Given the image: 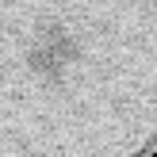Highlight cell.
Segmentation results:
<instances>
[{
    "instance_id": "cell-1",
    "label": "cell",
    "mask_w": 157,
    "mask_h": 157,
    "mask_svg": "<svg viewBox=\"0 0 157 157\" xmlns=\"http://www.w3.org/2000/svg\"><path fill=\"white\" fill-rule=\"evenodd\" d=\"M0 157H157V0H0Z\"/></svg>"
}]
</instances>
